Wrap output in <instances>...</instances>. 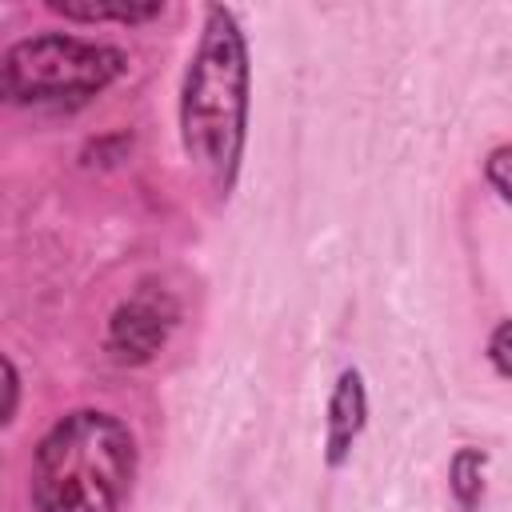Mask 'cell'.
Wrapping results in <instances>:
<instances>
[{"label": "cell", "instance_id": "1", "mask_svg": "<svg viewBox=\"0 0 512 512\" xmlns=\"http://www.w3.org/2000/svg\"><path fill=\"white\" fill-rule=\"evenodd\" d=\"M252 120V56L248 36L228 4H204L200 36L188 52L180 96H176V128L188 164L204 176V184L228 200L236 192L244 148Z\"/></svg>", "mask_w": 512, "mask_h": 512}, {"label": "cell", "instance_id": "10", "mask_svg": "<svg viewBox=\"0 0 512 512\" xmlns=\"http://www.w3.org/2000/svg\"><path fill=\"white\" fill-rule=\"evenodd\" d=\"M16 412H20V368H16L12 356H4V412H0V424L12 428Z\"/></svg>", "mask_w": 512, "mask_h": 512}, {"label": "cell", "instance_id": "2", "mask_svg": "<svg viewBox=\"0 0 512 512\" xmlns=\"http://www.w3.org/2000/svg\"><path fill=\"white\" fill-rule=\"evenodd\" d=\"M140 476L136 432L108 408L56 416L32 448V512H124Z\"/></svg>", "mask_w": 512, "mask_h": 512}, {"label": "cell", "instance_id": "3", "mask_svg": "<svg viewBox=\"0 0 512 512\" xmlns=\"http://www.w3.org/2000/svg\"><path fill=\"white\" fill-rule=\"evenodd\" d=\"M124 72H128L124 48L64 28H44L4 48L0 96L12 108L76 112L96 96H104Z\"/></svg>", "mask_w": 512, "mask_h": 512}, {"label": "cell", "instance_id": "7", "mask_svg": "<svg viewBox=\"0 0 512 512\" xmlns=\"http://www.w3.org/2000/svg\"><path fill=\"white\" fill-rule=\"evenodd\" d=\"M488 492V452L476 444H460L448 460V496L460 512H480Z\"/></svg>", "mask_w": 512, "mask_h": 512}, {"label": "cell", "instance_id": "8", "mask_svg": "<svg viewBox=\"0 0 512 512\" xmlns=\"http://www.w3.org/2000/svg\"><path fill=\"white\" fill-rule=\"evenodd\" d=\"M480 168H484V184L496 192V200L512 208V140L496 144V148L484 156Z\"/></svg>", "mask_w": 512, "mask_h": 512}, {"label": "cell", "instance_id": "4", "mask_svg": "<svg viewBox=\"0 0 512 512\" xmlns=\"http://www.w3.org/2000/svg\"><path fill=\"white\" fill-rule=\"evenodd\" d=\"M176 324H180V300L172 296V288H164L160 280H140L108 312L104 352L120 368H144L168 348Z\"/></svg>", "mask_w": 512, "mask_h": 512}, {"label": "cell", "instance_id": "5", "mask_svg": "<svg viewBox=\"0 0 512 512\" xmlns=\"http://www.w3.org/2000/svg\"><path fill=\"white\" fill-rule=\"evenodd\" d=\"M364 428H368V380L356 364H348L332 380L324 408V464L332 472H340L352 460Z\"/></svg>", "mask_w": 512, "mask_h": 512}, {"label": "cell", "instance_id": "6", "mask_svg": "<svg viewBox=\"0 0 512 512\" xmlns=\"http://www.w3.org/2000/svg\"><path fill=\"white\" fill-rule=\"evenodd\" d=\"M44 8L64 16L68 24H120V28H140L168 12L164 0H44Z\"/></svg>", "mask_w": 512, "mask_h": 512}, {"label": "cell", "instance_id": "9", "mask_svg": "<svg viewBox=\"0 0 512 512\" xmlns=\"http://www.w3.org/2000/svg\"><path fill=\"white\" fill-rule=\"evenodd\" d=\"M484 360L492 364L496 376L512 380V316H504L492 332H488V344H484Z\"/></svg>", "mask_w": 512, "mask_h": 512}]
</instances>
